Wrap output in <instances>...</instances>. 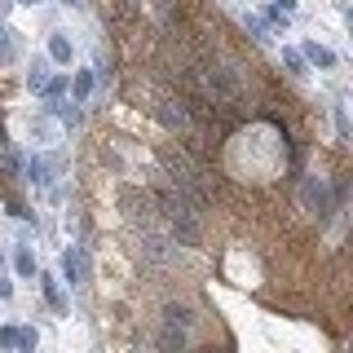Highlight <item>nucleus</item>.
<instances>
[{
  "label": "nucleus",
  "instance_id": "1",
  "mask_svg": "<svg viewBox=\"0 0 353 353\" xmlns=\"http://www.w3.org/2000/svg\"><path fill=\"white\" fill-rule=\"evenodd\" d=\"M124 208H132V216H137V221H150V216H154L150 194H137V190H128V194H124Z\"/></svg>",
  "mask_w": 353,
  "mask_h": 353
},
{
  "label": "nucleus",
  "instance_id": "2",
  "mask_svg": "<svg viewBox=\"0 0 353 353\" xmlns=\"http://www.w3.org/2000/svg\"><path fill=\"white\" fill-rule=\"evenodd\" d=\"M305 199H309V203H318V212H327V194H323V185H309Z\"/></svg>",
  "mask_w": 353,
  "mask_h": 353
},
{
  "label": "nucleus",
  "instance_id": "3",
  "mask_svg": "<svg viewBox=\"0 0 353 353\" xmlns=\"http://www.w3.org/2000/svg\"><path fill=\"white\" fill-rule=\"evenodd\" d=\"M309 58H314L318 66H336V58H331L327 49H318V44H309Z\"/></svg>",
  "mask_w": 353,
  "mask_h": 353
},
{
  "label": "nucleus",
  "instance_id": "4",
  "mask_svg": "<svg viewBox=\"0 0 353 353\" xmlns=\"http://www.w3.org/2000/svg\"><path fill=\"white\" fill-rule=\"evenodd\" d=\"M53 58H71V44H66L62 36H58V40H53Z\"/></svg>",
  "mask_w": 353,
  "mask_h": 353
},
{
  "label": "nucleus",
  "instance_id": "5",
  "mask_svg": "<svg viewBox=\"0 0 353 353\" xmlns=\"http://www.w3.org/2000/svg\"><path fill=\"white\" fill-rule=\"evenodd\" d=\"M5 9H9V0H0V14H5Z\"/></svg>",
  "mask_w": 353,
  "mask_h": 353
},
{
  "label": "nucleus",
  "instance_id": "6",
  "mask_svg": "<svg viewBox=\"0 0 353 353\" xmlns=\"http://www.w3.org/2000/svg\"><path fill=\"white\" fill-rule=\"evenodd\" d=\"M292 5H296V0H283V9H292Z\"/></svg>",
  "mask_w": 353,
  "mask_h": 353
}]
</instances>
